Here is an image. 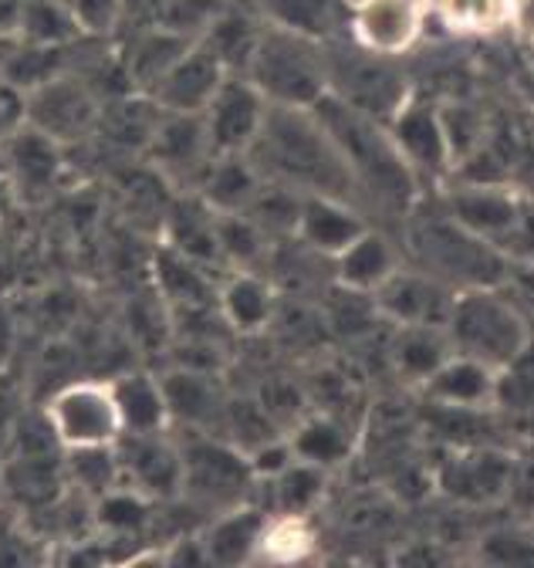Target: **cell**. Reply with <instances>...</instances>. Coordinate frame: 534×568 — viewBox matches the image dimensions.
<instances>
[{"mask_svg":"<svg viewBox=\"0 0 534 568\" xmlns=\"http://www.w3.org/2000/svg\"><path fill=\"white\" fill-rule=\"evenodd\" d=\"M0 170L8 176L11 193L48 196L64 180V146L34 125H18L0 135Z\"/></svg>","mask_w":534,"mask_h":568,"instance_id":"cell-16","label":"cell"},{"mask_svg":"<svg viewBox=\"0 0 534 568\" xmlns=\"http://www.w3.org/2000/svg\"><path fill=\"white\" fill-rule=\"evenodd\" d=\"M271 487V515H301L308 518L328 490V470L308 460H291L281 474L264 480Z\"/></svg>","mask_w":534,"mask_h":568,"instance_id":"cell-34","label":"cell"},{"mask_svg":"<svg viewBox=\"0 0 534 568\" xmlns=\"http://www.w3.org/2000/svg\"><path fill=\"white\" fill-rule=\"evenodd\" d=\"M392 146L403 156V163L413 170V176L423 180H440L453 166V142L446 129V115L437 112L427 102L407 99L399 112L386 122Z\"/></svg>","mask_w":534,"mask_h":568,"instance_id":"cell-13","label":"cell"},{"mask_svg":"<svg viewBox=\"0 0 534 568\" xmlns=\"http://www.w3.org/2000/svg\"><path fill=\"white\" fill-rule=\"evenodd\" d=\"M99 112H102V95L92 89V82L82 71L72 68L28 92L24 122L69 150L75 142L92 139Z\"/></svg>","mask_w":534,"mask_h":568,"instance_id":"cell-10","label":"cell"},{"mask_svg":"<svg viewBox=\"0 0 534 568\" xmlns=\"http://www.w3.org/2000/svg\"><path fill=\"white\" fill-rule=\"evenodd\" d=\"M450 355H453V345L443 325H396L392 366L403 379L423 386Z\"/></svg>","mask_w":534,"mask_h":568,"instance_id":"cell-30","label":"cell"},{"mask_svg":"<svg viewBox=\"0 0 534 568\" xmlns=\"http://www.w3.org/2000/svg\"><path fill=\"white\" fill-rule=\"evenodd\" d=\"M254 8L267 24H278V28L308 34L318 41L336 38L339 21L346 14L339 0H254Z\"/></svg>","mask_w":534,"mask_h":568,"instance_id":"cell-32","label":"cell"},{"mask_svg":"<svg viewBox=\"0 0 534 568\" xmlns=\"http://www.w3.org/2000/svg\"><path fill=\"white\" fill-rule=\"evenodd\" d=\"M85 28L79 24L69 0H24L18 41L44 44V48H69L85 41Z\"/></svg>","mask_w":534,"mask_h":568,"instance_id":"cell-33","label":"cell"},{"mask_svg":"<svg viewBox=\"0 0 534 568\" xmlns=\"http://www.w3.org/2000/svg\"><path fill=\"white\" fill-rule=\"evenodd\" d=\"M230 71L217 61V54L193 41L176 61L166 75L156 82V89L150 92L156 99V105L163 112H189V115H199L207 109V102L217 95V89L224 85V79Z\"/></svg>","mask_w":534,"mask_h":568,"instance_id":"cell-17","label":"cell"},{"mask_svg":"<svg viewBox=\"0 0 534 568\" xmlns=\"http://www.w3.org/2000/svg\"><path fill=\"white\" fill-rule=\"evenodd\" d=\"M79 24L85 28L89 38H105L112 41L122 28V11L125 0H69Z\"/></svg>","mask_w":534,"mask_h":568,"instance_id":"cell-39","label":"cell"},{"mask_svg":"<svg viewBox=\"0 0 534 568\" xmlns=\"http://www.w3.org/2000/svg\"><path fill=\"white\" fill-rule=\"evenodd\" d=\"M392 61L396 58H382V54L359 48L352 38L349 41L331 38L328 41V95H336L349 109L386 125L399 112V105L410 99L407 79L399 75Z\"/></svg>","mask_w":534,"mask_h":568,"instance_id":"cell-8","label":"cell"},{"mask_svg":"<svg viewBox=\"0 0 534 568\" xmlns=\"http://www.w3.org/2000/svg\"><path fill=\"white\" fill-rule=\"evenodd\" d=\"M331 267H336V281L342 292L372 298L399 271V254L382 231L366 227L342 254L331 257Z\"/></svg>","mask_w":534,"mask_h":568,"instance_id":"cell-24","label":"cell"},{"mask_svg":"<svg viewBox=\"0 0 534 568\" xmlns=\"http://www.w3.org/2000/svg\"><path fill=\"white\" fill-rule=\"evenodd\" d=\"M288 444H291L298 460L325 467L328 474L336 467H342L356 450L352 430L346 423H339L336 416H301L295 423V430L288 434Z\"/></svg>","mask_w":534,"mask_h":568,"instance_id":"cell-31","label":"cell"},{"mask_svg":"<svg viewBox=\"0 0 534 568\" xmlns=\"http://www.w3.org/2000/svg\"><path fill=\"white\" fill-rule=\"evenodd\" d=\"M311 112L318 115L331 142L339 146L356 180L359 200H372L376 206L386 210H413L420 180L392 146L389 129L382 122L349 109L336 95H325Z\"/></svg>","mask_w":534,"mask_h":568,"instance_id":"cell-2","label":"cell"},{"mask_svg":"<svg viewBox=\"0 0 534 568\" xmlns=\"http://www.w3.org/2000/svg\"><path fill=\"white\" fill-rule=\"evenodd\" d=\"M163 386H166V403H170V430L183 426V430L217 434L227 403L210 373L179 366L163 376Z\"/></svg>","mask_w":534,"mask_h":568,"instance_id":"cell-23","label":"cell"},{"mask_svg":"<svg viewBox=\"0 0 534 568\" xmlns=\"http://www.w3.org/2000/svg\"><path fill=\"white\" fill-rule=\"evenodd\" d=\"M244 79L271 105L315 109L328 95V41L264 21Z\"/></svg>","mask_w":534,"mask_h":568,"instance_id":"cell-4","label":"cell"},{"mask_svg":"<svg viewBox=\"0 0 534 568\" xmlns=\"http://www.w3.org/2000/svg\"><path fill=\"white\" fill-rule=\"evenodd\" d=\"M112 396L122 416V430L125 434H160L170 430V403H166V386L163 376L153 373H125L109 379Z\"/></svg>","mask_w":534,"mask_h":568,"instance_id":"cell-26","label":"cell"},{"mask_svg":"<svg viewBox=\"0 0 534 568\" xmlns=\"http://www.w3.org/2000/svg\"><path fill=\"white\" fill-rule=\"evenodd\" d=\"M267 102L257 85L244 75H227L217 95L207 102V109L199 112L210 139L214 156H230V153H247L254 146V139L267 119Z\"/></svg>","mask_w":534,"mask_h":568,"instance_id":"cell-14","label":"cell"},{"mask_svg":"<svg viewBox=\"0 0 534 568\" xmlns=\"http://www.w3.org/2000/svg\"><path fill=\"white\" fill-rule=\"evenodd\" d=\"M427 11L450 34H494L507 28V0H427Z\"/></svg>","mask_w":534,"mask_h":568,"instance_id":"cell-36","label":"cell"},{"mask_svg":"<svg viewBox=\"0 0 534 568\" xmlns=\"http://www.w3.org/2000/svg\"><path fill=\"white\" fill-rule=\"evenodd\" d=\"M366 227H369V221L359 210V203L342 200V196H328V193H308V196H301L295 241L305 251L331 261L336 254H342Z\"/></svg>","mask_w":534,"mask_h":568,"instance_id":"cell-18","label":"cell"},{"mask_svg":"<svg viewBox=\"0 0 534 568\" xmlns=\"http://www.w3.org/2000/svg\"><path fill=\"white\" fill-rule=\"evenodd\" d=\"M24 0H0V41H18Z\"/></svg>","mask_w":534,"mask_h":568,"instance_id":"cell-42","label":"cell"},{"mask_svg":"<svg viewBox=\"0 0 534 568\" xmlns=\"http://www.w3.org/2000/svg\"><path fill=\"white\" fill-rule=\"evenodd\" d=\"M115 454H119V467H122V484L146 494L156 505L179 501L183 457H179L176 430L122 434L115 444Z\"/></svg>","mask_w":534,"mask_h":568,"instance_id":"cell-11","label":"cell"},{"mask_svg":"<svg viewBox=\"0 0 534 568\" xmlns=\"http://www.w3.org/2000/svg\"><path fill=\"white\" fill-rule=\"evenodd\" d=\"M24 105H28V95L0 79V135H8L11 129L24 125Z\"/></svg>","mask_w":534,"mask_h":568,"instance_id":"cell-40","label":"cell"},{"mask_svg":"<svg viewBox=\"0 0 534 568\" xmlns=\"http://www.w3.org/2000/svg\"><path fill=\"white\" fill-rule=\"evenodd\" d=\"M497 369L471 359V355L453 352L450 359L423 383V396L437 403L440 409H460V413H474L494 403L501 383Z\"/></svg>","mask_w":534,"mask_h":568,"instance_id":"cell-22","label":"cell"},{"mask_svg":"<svg viewBox=\"0 0 534 568\" xmlns=\"http://www.w3.org/2000/svg\"><path fill=\"white\" fill-rule=\"evenodd\" d=\"M264 176L250 163L247 153H230V156H214L207 170L199 173L193 193L204 196V203L217 213H247L260 190Z\"/></svg>","mask_w":534,"mask_h":568,"instance_id":"cell-27","label":"cell"},{"mask_svg":"<svg viewBox=\"0 0 534 568\" xmlns=\"http://www.w3.org/2000/svg\"><path fill=\"white\" fill-rule=\"evenodd\" d=\"M264 521H267V511L254 508L250 501L214 515L204 525V531H199L207 561L210 565H247V561H254Z\"/></svg>","mask_w":534,"mask_h":568,"instance_id":"cell-25","label":"cell"},{"mask_svg":"<svg viewBox=\"0 0 534 568\" xmlns=\"http://www.w3.org/2000/svg\"><path fill=\"white\" fill-rule=\"evenodd\" d=\"M507 28L521 44L534 48V0H507Z\"/></svg>","mask_w":534,"mask_h":568,"instance_id":"cell-41","label":"cell"},{"mask_svg":"<svg viewBox=\"0 0 534 568\" xmlns=\"http://www.w3.org/2000/svg\"><path fill=\"white\" fill-rule=\"evenodd\" d=\"M163 244L193 257L204 267H224L217 247V210L204 203V196L193 190H176L170 206L163 210Z\"/></svg>","mask_w":534,"mask_h":568,"instance_id":"cell-20","label":"cell"},{"mask_svg":"<svg viewBox=\"0 0 534 568\" xmlns=\"http://www.w3.org/2000/svg\"><path fill=\"white\" fill-rule=\"evenodd\" d=\"M453 295L456 292H450L427 271L399 264V271L372 295V302L392 325H443Z\"/></svg>","mask_w":534,"mask_h":568,"instance_id":"cell-19","label":"cell"},{"mask_svg":"<svg viewBox=\"0 0 534 568\" xmlns=\"http://www.w3.org/2000/svg\"><path fill=\"white\" fill-rule=\"evenodd\" d=\"M247 156L264 180L281 183L301 196L328 193L359 203L356 180L339 146L331 142V135L311 109L271 105Z\"/></svg>","mask_w":534,"mask_h":568,"instance_id":"cell-1","label":"cell"},{"mask_svg":"<svg viewBox=\"0 0 534 568\" xmlns=\"http://www.w3.org/2000/svg\"><path fill=\"white\" fill-rule=\"evenodd\" d=\"M427 0H366L349 11V38L382 58H403L427 28Z\"/></svg>","mask_w":534,"mask_h":568,"instance_id":"cell-15","label":"cell"},{"mask_svg":"<svg viewBox=\"0 0 534 568\" xmlns=\"http://www.w3.org/2000/svg\"><path fill=\"white\" fill-rule=\"evenodd\" d=\"M511 480V464L501 454H487V450H471L460 454L453 460H446L440 484L446 494H453L456 501L466 505H487L494 497H501L507 490Z\"/></svg>","mask_w":534,"mask_h":568,"instance_id":"cell-28","label":"cell"},{"mask_svg":"<svg viewBox=\"0 0 534 568\" xmlns=\"http://www.w3.org/2000/svg\"><path fill=\"white\" fill-rule=\"evenodd\" d=\"M446 338L453 352L504 373L527 352L531 332L524 315L504 302L494 288H466L456 292L446 312Z\"/></svg>","mask_w":534,"mask_h":568,"instance_id":"cell-5","label":"cell"},{"mask_svg":"<svg viewBox=\"0 0 534 568\" xmlns=\"http://www.w3.org/2000/svg\"><path fill=\"white\" fill-rule=\"evenodd\" d=\"M176 440L183 457L179 501L210 518L250 501L257 477L250 470L247 454L237 444L220 440L207 430H183V437Z\"/></svg>","mask_w":534,"mask_h":568,"instance_id":"cell-6","label":"cell"},{"mask_svg":"<svg viewBox=\"0 0 534 568\" xmlns=\"http://www.w3.org/2000/svg\"><path fill=\"white\" fill-rule=\"evenodd\" d=\"M146 160L170 190H193L214 160L204 119L189 112H163L146 146Z\"/></svg>","mask_w":534,"mask_h":568,"instance_id":"cell-12","label":"cell"},{"mask_svg":"<svg viewBox=\"0 0 534 568\" xmlns=\"http://www.w3.org/2000/svg\"><path fill=\"white\" fill-rule=\"evenodd\" d=\"M264 31V18L257 14V8H237V4H224L220 14L210 21V28L199 34L196 41L207 44L217 61L230 71V75H244V68L257 48V38Z\"/></svg>","mask_w":534,"mask_h":568,"instance_id":"cell-29","label":"cell"},{"mask_svg":"<svg viewBox=\"0 0 534 568\" xmlns=\"http://www.w3.org/2000/svg\"><path fill=\"white\" fill-rule=\"evenodd\" d=\"M217 247L227 271H260L271 261L275 241L247 213H217Z\"/></svg>","mask_w":534,"mask_h":568,"instance_id":"cell-35","label":"cell"},{"mask_svg":"<svg viewBox=\"0 0 534 568\" xmlns=\"http://www.w3.org/2000/svg\"><path fill=\"white\" fill-rule=\"evenodd\" d=\"M8 196H11V186H8V176H4V170H0V206L8 203Z\"/></svg>","mask_w":534,"mask_h":568,"instance_id":"cell-43","label":"cell"},{"mask_svg":"<svg viewBox=\"0 0 534 568\" xmlns=\"http://www.w3.org/2000/svg\"><path fill=\"white\" fill-rule=\"evenodd\" d=\"M339 4H342V8H346V14H349V11H356L359 4H366V0H339Z\"/></svg>","mask_w":534,"mask_h":568,"instance_id":"cell-44","label":"cell"},{"mask_svg":"<svg viewBox=\"0 0 534 568\" xmlns=\"http://www.w3.org/2000/svg\"><path fill=\"white\" fill-rule=\"evenodd\" d=\"M217 312L220 322L237 335H260L271 328L278 312V292L271 277L260 271H227L217 284Z\"/></svg>","mask_w":534,"mask_h":568,"instance_id":"cell-21","label":"cell"},{"mask_svg":"<svg viewBox=\"0 0 534 568\" xmlns=\"http://www.w3.org/2000/svg\"><path fill=\"white\" fill-rule=\"evenodd\" d=\"M417 206V203H413ZM410 247L417 267L446 284L450 292L494 288L504 277L507 257L497 254L487 241L466 231L446 206L430 210L417 206L410 224Z\"/></svg>","mask_w":534,"mask_h":568,"instance_id":"cell-3","label":"cell"},{"mask_svg":"<svg viewBox=\"0 0 534 568\" xmlns=\"http://www.w3.org/2000/svg\"><path fill=\"white\" fill-rule=\"evenodd\" d=\"M41 419L61 450L115 447L125 434L109 379H72L58 386L48 396Z\"/></svg>","mask_w":534,"mask_h":568,"instance_id":"cell-9","label":"cell"},{"mask_svg":"<svg viewBox=\"0 0 534 568\" xmlns=\"http://www.w3.org/2000/svg\"><path fill=\"white\" fill-rule=\"evenodd\" d=\"M64 477L72 487L82 490V497L95 501V497L109 494L122 484V467L115 447H89V450H64Z\"/></svg>","mask_w":534,"mask_h":568,"instance_id":"cell-38","label":"cell"},{"mask_svg":"<svg viewBox=\"0 0 534 568\" xmlns=\"http://www.w3.org/2000/svg\"><path fill=\"white\" fill-rule=\"evenodd\" d=\"M443 206L453 217L487 241L507 261H531L534 264V203L487 183L453 186L443 196Z\"/></svg>","mask_w":534,"mask_h":568,"instance_id":"cell-7","label":"cell"},{"mask_svg":"<svg viewBox=\"0 0 534 568\" xmlns=\"http://www.w3.org/2000/svg\"><path fill=\"white\" fill-rule=\"evenodd\" d=\"M311 548H315V531H311L308 518H301V515H267L254 561L288 565V561L308 558Z\"/></svg>","mask_w":534,"mask_h":568,"instance_id":"cell-37","label":"cell"}]
</instances>
